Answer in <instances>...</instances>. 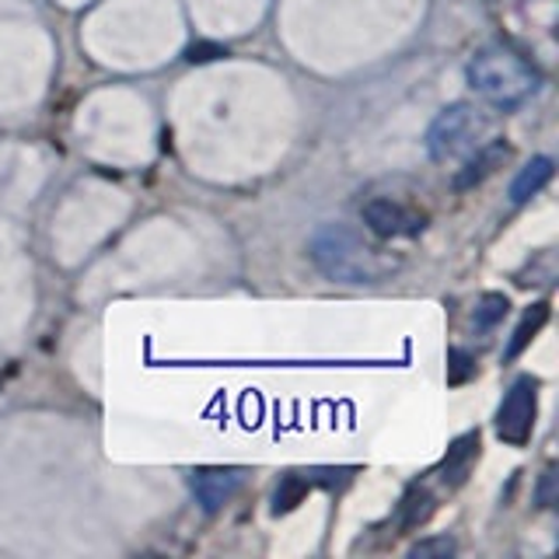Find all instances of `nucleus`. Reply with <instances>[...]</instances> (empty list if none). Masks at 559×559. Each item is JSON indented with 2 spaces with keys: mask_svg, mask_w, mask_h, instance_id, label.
Listing matches in <instances>:
<instances>
[{
  "mask_svg": "<svg viewBox=\"0 0 559 559\" xmlns=\"http://www.w3.org/2000/svg\"><path fill=\"white\" fill-rule=\"evenodd\" d=\"M364 224L371 227L378 238H399V235H416L419 227H424V217L395 200H371V203H364Z\"/></svg>",
  "mask_w": 559,
  "mask_h": 559,
  "instance_id": "nucleus-5",
  "label": "nucleus"
},
{
  "mask_svg": "<svg viewBox=\"0 0 559 559\" xmlns=\"http://www.w3.org/2000/svg\"><path fill=\"white\" fill-rule=\"evenodd\" d=\"M214 57H221V49H217V46H192V49H189V60H192V63H197V60L203 63V60H214Z\"/></svg>",
  "mask_w": 559,
  "mask_h": 559,
  "instance_id": "nucleus-17",
  "label": "nucleus"
},
{
  "mask_svg": "<svg viewBox=\"0 0 559 559\" xmlns=\"http://www.w3.org/2000/svg\"><path fill=\"white\" fill-rule=\"evenodd\" d=\"M413 559H430V556H454V542L451 538H424V542H416V546L409 549Z\"/></svg>",
  "mask_w": 559,
  "mask_h": 559,
  "instance_id": "nucleus-14",
  "label": "nucleus"
},
{
  "mask_svg": "<svg viewBox=\"0 0 559 559\" xmlns=\"http://www.w3.org/2000/svg\"><path fill=\"white\" fill-rule=\"evenodd\" d=\"M433 511V500L427 493H413L406 500V514H402V528H416V524H424Z\"/></svg>",
  "mask_w": 559,
  "mask_h": 559,
  "instance_id": "nucleus-13",
  "label": "nucleus"
},
{
  "mask_svg": "<svg viewBox=\"0 0 559 559\" xmlns=\"http://www.w3.org/2000/svg\"><path fill=\"white\" fill-rule=\"evenodd\" d=\"M472 87L493 105H521L538 92V74L511 49H486L468 63Z\"/></svg>",
  "mask_w": 559,
  "mask_h": 559,
  "instance_id": "nucleus-2",
  "label": "nucleus"
},
{
  "mask_svg": "<svg viewBox=\"0 0 559 559\" xmlns=\"http://www.w3.org/2000/svg\"><path fill=\"white\" fill-rule=\"evenodd\" d=\"M549 322V305L542 301V305H535L528 314L521 319V325L514 329V336H511V343H507V354H503V360H518L521 354H524V346H528L535 336H538V329Z\"/></svg>",
  "mask_w": 559,
  "mask_h": 559,
  "instance_id": "nucleus-9",
  "label": "nucleus"
},
{
  "mask_svg": "<svg viewBox=\"0 0 559 559\" xmlns=\"http://www.w3.org/2000/svg\"><path fill=\"white\" fill-rule=\"evenodd\" d=\"M476 451H479V433H465V437H459V441L451 444V451H448V459H444L441 472H444V476H454V472H462L472 459H476Z\"/></svg>",
  "mask_w": 559,
  "mask_h": 559,
  "instance_id": "nucleus-10",
  "label": "nucleus"
},
{
  "mask_svg": "<svg viewBox=\"0 0 559 559\" xmlns=\"http://www.w3.org/2000/svg\"><path fill=\"white\" fill-rule=\"evenodd\" d=\"M552 493H556V472L549 468V472H546V479H542V489H538V503H542V507H549V503H552Z\"/></svg>",
  "mask_w": 559,
  "mask_h": 559,
  "instance_id": "nucleus-16",
  "label": "nucleus"
},
{
  "mask_svg": "<svg viewBox=\"0 0 559 559\" xmlns=\"http://www.w3.org/2000/svg\"><path fill=\"white\" fill-rule=\"evenodd\" d=\"M305 493H308V479H301V476H287L284 483H280L276 497H273V511H276V514L290 511V507L301 503Z\"/></svg>",
  "mask_w": 559,
  "mask_h": 559,
  "instance_id": "nucleus-12",
  "label": "nucleus"
},
{
  "mask_svg": "<svg viewBox=\"0 0 559 559\" xmlns=\"http://www.w3.org/2000/svg\"><path fill=\"white\" fill-rule=\"evenodd\" d=\"M489 133V119L472 109V105H451L441 116L433 119V127L427 133V147L433 162H459L468 157L472 151L483 147V140Z\"/></svg>",
  "mask_w": 559,
  "mask_h": 559,
  "instance_id": "nucleus-3",
  "label": "nucleus"
},
{
  "mask_svg": "<svg viewBox=\"0 0 559 559\" xmlns=\"http://www.w3.org/2000/svg\"><path fill=\"white\" fill-rule=\"evenodd\" d=\"M311 259L325 276L340 284H374L384 273L395 270V259L367 245L346 224H322L311 235Z\"/></svg>",
  "mask_w": 559,
  "mask_h": 559,
  "instance_id": "nucleus-1",
  "label": "nucleus"
},
{
  "mask_svg": "<svg viewBox=\"0 0 559 559\" xmlns=\"http://www.w3.org/2000/svg\"><path fill=\"white\" fill-rule=\"evenodd\" d=\"M507 308H511V301H507L503 294H483L479 305H476V314H472V322H476V329H493L497 322H503Z\"/></svg>",
  "mask_w": 559,
  "mask_h": 559,
  "instance_id": "nucleus-11",
  "label": "nucleus"
},
{
  "mask_svg": "<svg viewBox=\"0 0 559 559\" xmlns=\"http://www.w3.org/2000/svg\"><path fill=\"white\" fill-rule=\"evenodd\" d=\"M535 392H538V384L532 378H518L511 384V392H507L503 406L497 413L500 441L521 448L532 437V430H535Z\"/></svg>",
  "mask_w": 559,
  "mask_h": 559,
  "instance_id": "nucleus-4",
  "label": "nucleus"
},
{
  "mask_svg": "<svg viewBox=\"0 0 559 559\" xmlns=\"http://www.w3.org/2000/svg\"><path fill=\"white\" fill-rule=\"evenodd\" d=\"M238 489V472L235 468H200L192 476V497L200 500L203 511H221Z\"/></svg>",
  "mask_w": 559,
  "mask_h": 559,
  "instance_id": "nucleus-6",
  "label": "nucleus"
},
{
  "mask_svg": "<svg viewBox=\"0 0 559 559\" xmlns=\"http://www.w3.org/2000/svg\"><path fill=\"white\" fill-rule=\"evenodd\" d=\"M549 179H552V162H549V157H535V162H528V165L518 171V179L511 186V200L514 203L532 200L535 192L546 186Z\"/></svg>",
  "mask_w": 559,
  "mask_h": 559,
  "instance_id": "nucleus-7",
  "label": "nucleus"
},
{
  "mask_svg": "<svg viewBox=\"0 0 559 559\" xmlns=\"http://www.w3.org/2000/svg\"><path fill=\"white\" fill-rule=\"evenodd\" d=\"M476 157H472V162L465 165V171L459 175V179H454V186L459 189H472L476 182H483L489 171H493L503 157H507V144H493V147H479V151H472Z\"/></svg>",
  "mask_w": 559,
  "mask_h": 559,
  "instance_id": "nucleus-8",
  "label": "nucleus"
},
{
  "mask_svg": "<svg viewBox=\"0 0 559 559\" xmlns=\"http://www.w3.org/2000/svg\"><path fill=\"white\" fill-rule=\"evenodd\" d=\"M476 374V364L465 349H451V367H448V384H462L465 378Z\"/></svg>",
  "mask_w": 559,
  "mask_h": 559,
  "instance_id": "nucleus-15",
  "label": "nucleus"
}]
</instances>
